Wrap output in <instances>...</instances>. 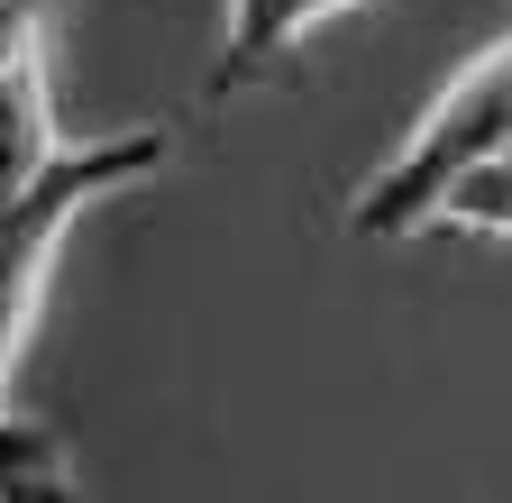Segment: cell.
I'll return each instance as SVG.
<instances>
[{
    "label": "cell",
    "instance_id": "obj_1",
    "mask_svg": "<svg viewBox=\"0 0 512 503\" xmlns=\"http://www.w3.org/2000/svg\"><path fill=\"white\" fill-rule=\"evenodd\" d=\"M494 147H512V37L494 55H476V65L412 119V138L357 183L348 238H412V229H430L439 202H448V183H458L467 165H485Z\"/></svg>",
    "mask_w": 512,
    "mask_h": 503
},
{
    "label": "cell",
    "instance_id": "obj_2",
    "mask_svg": "<svg viewBox=\"0 0 512 503\" xmlns=\"http://www.w3.org/2000/svg\"><path fill=\"white\" fill-rule=\"evenodd\" d=\"M165 165H174L165 129H119V138H92V147H64L28 193L0 202V394H10V366H19V339L37 321V293H46V266H55L64 229L92 202L128 193V183H156Z\"/></svg>",
    "mask_w": 512,
    "mask_h": 503
},
{
    "label": "cell",
    "instance_id": "obj_3",
    "mask_svg": "<svg viewBox=\"0 0 512 503\" xmlns=\"http://www.w3.org/2000/svg\"><path fill=\"white\" fill-rule=\"evenodd\" d=\"M339 10H357V0H229V28H220V55H211V101H229V92H247L266 65H284V55L320 28V19H339Z\"/></svg>",
    "mask_w": 512,
    "mask_h": 503
},
{
    "label": "cell",
    "instance_id": "obj_4",
    "mask_svg": "<svg viewBox=\"0 0 512 503\" xmlns=\"http://www.w3.org/2000/svg\"><path fill=\"white\" fill-rule=\"evenodd\" d=\"M55 156H64V138H55V101H46V55H19L0 74V202L28 193Z\"/></svg>",
    "mask_w": 512,
    "mask_h": 503
},
{
    "label": "cell",
    "instance_id": "obj_5",
    "mask_svg": "<svg viewBox=\"0 0 512 503\" xmlns=\"http://www.w3.org/2000/svg\"><path fill=\"white\" fill-rule=\"evenodd\" d=\"M74 494V467H64V439L19 421L10 403H0V503H55Z\"/></svg>",
    "mask_w": 512,
    "mask_h": 503
},
{
    "label": "cell",
    "instance_id": "obj_6",
    "mask_svg": "<svg viewBox=\"0 0 512 503\" xmlns=\"http://www.w3.org/2000/svg\"><path fill=\"white\" fill-rule=\"evenodd\" d=\"M430 229H485V238H512V147H494L485 165H467L448 183V202Z\"/></svg>",
    "mask_w": 512,
    "mask_h": 503
},
{
    "label": "cell",
    "instance_id": "obj_7",
    "mask_svg": "<svg viewBox=\"0 0 512 503\" xmlns=\"http://www.w3.org/2000/svg\"><path fill=\"white\" fill-rule=\"evenodd\" d=\"M37 19H46V0H0V74H10L19 55H46L37 46Z\"/></svg>",
    "mask_w": 512,
    "mask_h": 503
}]
</instances>
